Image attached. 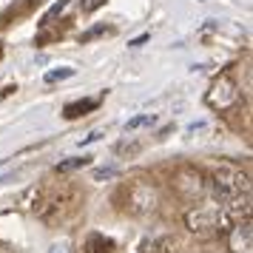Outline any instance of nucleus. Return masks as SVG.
<instances>
[{
    "instance_id": "14",
    "label": "nucleus",
    "mask_w": 253,
    "mask_h": 253,
    "mask_svg": "<svg viewBox=\"0 0 253 253\" xmlns=\"http://www.w3.org/2000/svg\"><path fill=\"white\" fill-rule=\"evenodd\" d=\"M151 123H154L151 114H139V117H134V120L126 123V134H131V131H137V128H142V126H151Z\"/></svg>"
},
{
    "instance_id": "13",
    "label": "nucleus",
    "mask_w": 253,
    "mask_h": 253,
    "mask_svg": "<svg viewBox=\"0 0 253 253\" xmlns=\"http://www.w3.org/2000/svg\"><path fill=\"white\" fill-rule=\"evenodd\" d=\"M69 77H74V69H54V71H46V77L43 80L51 85V83H60V80H69Z\"/></svg>"
},
{
    "instance_id": "10",
    "label": "nucleus",
    "mask_w": 253,
    "mask_h": 253,
    "mask_svg": "<svg viewBox=\"0 0 253 253\" xmlns=\"http://www.w3.org/2000/svg\"><path fill=\"white\" fill-rule=\"evenodd\" d=\"M85 165H91V157H71V160H63L54 165V173H71V171H77V168H85Z\"/></svg>"
},
{
    "instance_id": "17",
    "label": "nucleus",
    "mask_w": 253,
    "mask_h": 253,
    "mask_svg": "<svg viewBox=\"0 0 253 253\" xmlns=\"http://www.w3.org/2000/svg\"><path fill=\"white\" fill-rule=\"evenodd\" d=\"M117 168H97L94 171V179H108V176H114Z\"/></svg>"
},
{
    "instance_id": "8",
    "label": "nucleus",
    "mask_w": 253,
    "mask_h": 253,
    "mask_svg": "<svg viewBox=\"0 0 253 253\" xmlns=\"http://www.w3.org/2000/svg\"><path fill=\"white\" fill-rule=\"evenodd\" d=\"M97 105H100V100H97V97H85V100H77V103L66 105V108H63V117H66V120H80V117L91 114Z\"/></svg>"
},
{
    "instance_id": "3",
    "label": "nucleus",
    "mask_w": 253,
    "mask_h": 253,
    "mask_svg": "<svg viewBox=\"0 0 253 253\" xmlns=\"http://www.w3.org/2000/svg\"><path fill=\"white\" fill-rule=\"evenodd\" d=\"M123 194H126V211L131 216H148L154 213L157 208H160V191H157V185L145 179V176H137V179H131V182L123 188Z\"/></svg>"
},
{
    "instance_id": "6",
    "label": "nucleus",
    "mask_w": 253,
    "mask_h": 253,
    "mask_svg": "<svg viewBox=\"0 0 253 253\" xmlns=\"http://www.w3.org/2000/svg\"><path fill=\"white\" fill-rule=\"evenodd\" d=\"M185 225L199 236H216L225 230V211L222 208H196L185 213Z\"/></svg>"
},
{
    "instance_id": "2",
    "label": "nucleus",
    "mask_w": 253,
    "mask_h": 253,
    "mask_svg": "<svg viewBox=\"0 0 253 253\" xmlns=\"http://www.w3.org/2000/svg\"><path fill=\"white\" fill-rule=\"evenodd\" d=\"M77 208V199H74V191H71L69 185H60V188H46L40 199H37L35 205V213L46 225H57L60 219H66L69 211Z\"/></svg>"
},
{
    "instance_id": "20",
    "label": "nucleus",
    "mask_w": 253,
    "mask_h": 253,
    "mask_svg": "<svg viewBox=\"0 0 253 253\" xmlns=\"http://www.w3.org/2000/svg\"><path fill=\"white\" fill-rule=\"evenodd\" d=\"M48 253H69V251H66V248H60V245H54V248H51Z\"/></svg>"
},
{
    "instance_id": "5",
    "label": "nucleus",
    "mask_w": 253,
    "mask_h": 253,
    "mask_svg": "<svg viewBox=\"0 0 253 253\" xmlns=\"http://www.w3.org/2000/svg\"><path fill=\"white\" fill-rule=\"evenodd\" d=\"M173 194L179 196L182 202H199L208 194V179L199 168L185 165L173 173Z\"/></svg>"
},
{
    "instance_id": "15",
    "label": "nucleus",
    "mask_w": 253,
    "mask_h": 253,
    "mask_svg": "<svg viewBox=\"0 0 253 253\" xmlns=\"http://www.w3.org/2000/svg\"><path fill=\"white\" fill-rule=\"evenodd\" d=\"M142 148V145H139V142H120V145H117V154H137V151Z\"/></svg>"
},
{
    "instance_id": "16",
    "label": "nucleus",
    "mask_w": 253,
    "mask_h": 253,
    "mask_svg": "<svg viewBox=\"0 0 253 253\" xmlns=\"http://www.w3.org/2000/svg\"><path fill=\"white\" fill-rule=\"evenodd\" d=\"M100 6H105V0H83V12H85V14L97 12Z\"/></svg>"
},
{
    "instance_id": "1",
    "label": "nucleus",
    "mask_w": 253,
    "mask_h": 253,
    "mask_svg": "<svg viewBox=\"0 0 253 253\" xmlns=\"http://www.w3.org/2000/svg\"><path fill=\"white\" fill-rule=\"evenodd\" d=\"M211 194L219 202L222 211L236 213V216H248L251 213V179L248 173L236 168V165H216L211 173Z\"/></svg>"
},
{
    "instance_id": "7",
    "label": "nucleus",
    "mask_w": 253,
    "mask_h": 253,
    "mask_svg": "<svg viewBox=\"0 0 253 253\" xmlns=\"http://www.w3.org/2000/svg\"><path fill=\"white\" fill-rule=\"evenodd\" d=\"M253 245V228H251V219L245 216L242 222H236L228 233V248L233 253H251Z\"/></svg>"
},
{
    "instance_id": "4",
    "label": "nucleus",
    "mask_w": 253,
    "mask_h": 253,
    "mask_svg": "<svg viewBox=\"0 0 253 253\" xmlns=\"http://www.w3.org/2000/svg\"><path fill=\"white\" fill-rule=\"evenodd\" d=\"M205 103L213 111H228L230 105L239 103V85L233 80V69H225L216 80L211 83V88L205 94Z\"/></svg>"
},
{
    "instance_id": "11",
    "label": "nucleus",
    "mask_w": 253,
    "mask_h": 253,
    "mask_svg": "<svg viewBox=\"0 0 253 253\" xmlns=\"http://www.w3.org/2000/svg\"><path fill=\"white\" fill-rule=\"evenodd\" d=\"M137 253H171V248H168V242H162V239H145L139 245Z\"/></svg>"
},
{
    "instance_id": "9",
    "label": "nucleus",
    "mask_w": 253,
    "mask_h": 253,
    "mask_svg": "<svg viewBox=\"0 0 253 253\" xmlns=\"http://www.w3.org/2000/svg\"><path fill=\"white\" fill-rule=\"evenodd\" d=\"M85 253H114V239H108V236H103V233H88L85 236Z\"/></svg>"
},
{
    "instance_id": "12",
    "label": "nucleus",
    "mask_w": 253,
    "mask_h": 253,
    "mask_svg": "<svg viewBox=\"0 0 253 253\" xmlns=\"http://www.w3.org/2000/svg\"><path fill=\"white\" fill-rule=\"evenodd\" d=\"M114 29L111 26H94V29H88V32H83L80 35V43H91L94 37H103V35H111Z\"/></svg>"
},
{
    "instance_id": "18",
    "label": "nucleus",
    "mask_w": 253,
    "mask_h": 253,
    "mask_svg": "<svg viewBox=\"0 0 253 253\" xmlns=\"http://www.w3.org/2000/svg\"><path fill=\"white\" fill-rule=\"evenodd\" d=\"M97 139H100V134H97V131H94V134H88V137L83 139L80 145H88V142H97Z\"/></svg>"
},
{
    "instance_id": "19",
    "label": "nucleus",
    "mask_w": 253,
    "mask_h": 253,
    "mask_svg": "<svg viewBox=\"0 0 253 253\" xmlns=\"http://www.w3.org/2000/svg\"><path fill=\"white\" fill-rule=\"evenodd\" d=\"M142 43H148V35H139L137 40H131V46H142Z\"/></svg>"
}]
</instances>
